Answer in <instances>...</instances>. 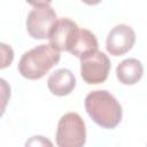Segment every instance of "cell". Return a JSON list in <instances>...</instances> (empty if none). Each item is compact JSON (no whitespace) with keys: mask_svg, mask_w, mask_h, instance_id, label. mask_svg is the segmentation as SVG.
Returning a JSON list of instances; mask_svg holds the SVG:
<instances>
[{"mask_svg":"<svg viewBox=\"0 0 147 147\" xmlns=\"http://www.w3.org/2000/svg\"><path fill=\"white\" fill-rule=\"evenodd\" d=\"M84 106L92 121L103 129H114L122 121V106L106 90L90 92L85 98Z\"/></svg>","mask_w":147,"mask_h":147,"instance_id":"1","label":"cell"},{"mask_svg":"<svg viewBox=\"0 0 147 147\" xmlns=\"http://www.w3.org/2000/svg\"><path fill=\"white\" fill-rule=\"evenodd\" d=\"M61 59L60 51L49 44L38 45L25 52L18 62V72L28 79L36 80L42 78Z\"/></svg>","mask_w":147,"mask_h":147,"instance_id":"2","label":"cell"},{"mask_svg":"<svg viewBox=\"0 0 147 147\" xmlns=\"http://www.w3.org/2000/svg\"><path fill=\"white\" fill-rule=\"evenodd\" d=\"M55 142L59 147H82L85 145L86 126L79 114L67 113L60 118Z\"/></svg>","mask_w":147,"mask_h":147,"instance_id":"3","label":"cell"},{"mask_svg":"<svg viewBox=\"0 0 147 147\" xmlns=\"http://www.w3.org/2000/svg\"><path fill=\"white\" fill-rule=\"evenodd\" d=\"M111 63L109 57L100 51L80 59V76L88 85L105 83L108 78Z\"/></svg>","mask_w":147,"mask_h":147,"instance_id":"4","label":"cell"},{"mask_svg":"<svg viewBox=\"0 0 147 147\" xmlns=\"http://www.w3.org/2000/svg\"><path fill=\"white\" fill-rule=\"evenodd\" d=\"M57 20V15L51 6L34 7L28 14L26 31L33 39H48Z\"/></svg>","mask_w":147,"mask_h":147,"instance_id":"5","label":"cell"},{"mask_svg":"<svg viewBox=\"0 0 147 147\" xmlns=\"http://www.w3.org/2000/svg\"><path fill=\"white\" fill-rule=\"evenodd\" d=\"M80 28L77 25V23L68 17H63L57 20L56 24L54 25L48 40L49 45L53 46L55 49L62 52H69L72 49L77 37L79 34Z\"/></svg>","mask_w":147,"mask_h":147,"instance_id":"6","label":"cell"},{"mask_svg":"<svg viewBox=\"0 0 147 147\" xmlns=\"http://www.w3.org/2000/svg\"><path fill=\"white\" fill-rule=\"evenodd\" d=\"M136 42V32L130 25L118 24L114 26L106 39V49L110 55L121 56L132 49Z\"/></svg>","mask_w":147,"mask_h":147,"instance_id":"7","label":"cell"},{"mask_svg":"<svg viewBox=\"0 0 147 147\" xmlns=\"http://www.w3.org/2000/svg\"><path fill=\"white\" fill-rule=\"evenodd\" d=\"M47 87L54 95H68L76 87V77L67 68L57 69L49 75L47 79Z\"/></svg>","mask_w":147,"mask_h":147,"instance_id":"8","label":"cell"},{"mask_svg":"<svg viewBox=\"0 0 147 147\" xmlns=\"http://www.w3.org/2000/svg\"><path fill=\"white\" fill-rule=\"evenodd\" d=\"M144 75L142 63L134 57L123 60L116 68V77L124 85H134Z\"/></svg>","mask_w":147,"mask_h":147,"instance_id":"9","label":"cell"},{"mask_svg":"<svg viewBox=\"0 0 147 147\" xmlns=\"http://www.w3.org/2000/svg\"><path fill=\"white\" fill-rule=\"evenodd\" d=\"M99 44L96 40V37L93 32H91L87 29H80L79 34L77 37V40L70 51L72 55H75L78 59H82L84 56H87L90 54H93L98 51Z\"/></svg>","mask_w":147,"mask_h":147,"instance_id":"10","label":"cell"},{"mask_svg":"<svg viewBox=\"0 0 147 147\" xmlns=\"http://www.w3.org/2000/svg\"><path fill=\"white\" fill-rule=\"evenodd\" d=\"M1 52H2V59H1V69H5L6 67L10 65V63L13 62L14 59V52L11 49L10 46L6 45V44H1Z\"/></svg>","mask_w":147,"mask_h":147,"instance_id":"11","label":"cell"},{"mask_svg":"<svg viewBox=\"0 0 147 147\" xmlns=\"http://www.w3.org/2000/svg\"><path fill=\"white\" fill-rule=\"evenodd\" d=\"M52 146L53 144L47 140L45 137H41V136H34L32 137L29 141H26V146Z\"/></svg>","mask_w":147,"mask_h":147,"instance_id":"12","label":"cell"},{"mask_svg":"<svg viewBox=\"0 0 147 147\" xmlns=\"http://www.w3.org/2000/svg\"><path fill=\"white\" fill-rule=\"evenodd\" d=\"M25 1L33 7H45V6H49L52 2V0H25Z\"/></svg>","mask_w":147,"mask_h":147,"instance_id":"13","label":"cell"},{"mask_svg":"<svg viewBox=\"0 0 147 147\" xmlns=\"http://www.w3.org/2000/svg\"><path fill=\"white\" fill-rule=\"evenodd\" d=\"M84 3L86 5H90V6H95V5H99L102 0H82Z\"/></svg>","mask_w":147,"mask_h":147,"instance_id":"14","label":"cell"}]
</instances>
